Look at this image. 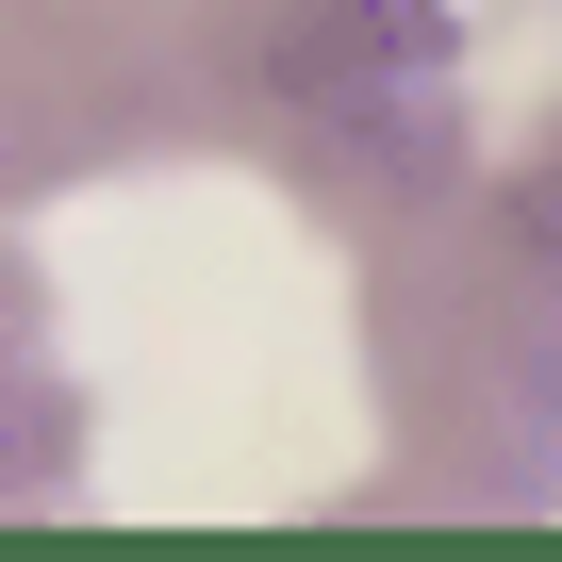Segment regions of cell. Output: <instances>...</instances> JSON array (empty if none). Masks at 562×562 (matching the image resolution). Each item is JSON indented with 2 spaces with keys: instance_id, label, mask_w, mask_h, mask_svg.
Wrapping results in <instances>:
<instances>
[]
</instances>
